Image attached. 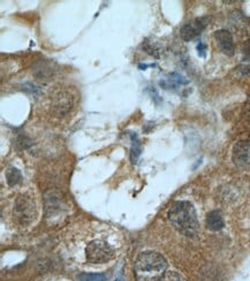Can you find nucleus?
<instances>
[{"mask_svg": "<svg viewBox=\"0 0 250 281\" xmlns=\"http://www.w3.org/2000/svg\"><path fill=\"white\" fill-rule=\"evenodd\" d=\"M70 258L84 265L113 262L122 248V236L111 226L90 224L70 236L67 245Z\"/></svg>", "mask_w": 250, "mask_h": 281, "instance_id": "1", "label": "nucleus"}, {"mask_svg": "<svg viewBox=\"0 0 250 281\" xmlns=\"http://www.w3.org/2000/svg\"><path fill=\"white\" fill-rule=\"evenodd\" d=\"M167 262L156 251H144L135 261L134 274L136 281H159L166 273Z\"/></svg>", "mask_w": 250, "mask_h": 281, "instance_id": "2", "label": "nucleus"}, {"mask_svg": "<svg viewBox=\"0 0 250 281\" xmlns=\"http://www.w3.org/2000/svg\"><path fill=\"white\" fill-rule=\"evenodd\" d=\"M168 219L181 234L195 236L198 232V220L195 208L187 200L174 203L168 211Z\"/></svg>", "mask_w": 250, "mask_h": 281, "instance_id": "3", "label": "nucleus"}, {"mask_svg": "<svg viewBox=\"0 0 250 281\" xmlns=\"http://www.w3.org/2000/svg\"><path fill=\"white\" fill-rule=\"evenodd\" d=\"M12 216L19 226H30L38 216L35 198L27 192L20 194L13 202Z\"/></svg>", "mask_w": 250, "mask_h": 281, "instance_id": "4", "label": "nucleus"}, {"mask_svg": "<svg viewBox=\"0 0 250 281\" xmlns=\"http://www.w3.org/2000/svg\"><path fill=\"white\" fill-rule=\"evenodd\" d=\"M232 159L241 171H250V142H238L233 148Z\"/></svg>", "mask_w": 250, "mask_h": 281, "instance_id": "5", "label": "nucleus"}, {"mask_svg": "<svg viewBox=\"0 0 250 281\" xmlns=\"http://www.w3.org/2000/svg\"><path fill=\"white\" fill-rule=\"evenodd\" d=\"M205 26H206L205 19H196L195 21H193V22L185 24V26L181 28V31H180L181 38L186 42L194 39L195 37H197L203 31V29L205 28Z\"/></svg>", "mask_w": 250, "mask_h": 281, "instance_id": "6", "label": "nucleus"}, {"mask_svg": "<svg viewBox=\"0 0 250 281\" xmlns=\"http://www.w3.org/2000/svg\"><path fill=\"white\" fill-rule=\"evenodd\" d=\"M215 38L217 39L220 49H222L224 53L227 54V56H233L234 54V42H233V37L230 31L225 30V29L216 31Z\"/></svg>", "mask_w": 250, "mask_h": 281, "instance_id": "7", "label": "nucleus"}, {"mask_svg": "<svg viewBox=\"0 0 250 281\" xmlns=\"http://www.w3.org/2000/svg\"><path fill=\"white\" fill-rule=\"evenodd\" d=\"M45 210H46V217L51 218V219H54V216H56V212L59 213H63L65 211L66 208L65 205H63L62 199H60V197L56 196L53 194H51L50 197H46L45 198Z\"/></svg>", "mask_w": 250, "mask_h": 281, "instance_id": "8", "label": "nucleus"}, {"mask_svg": "<svg viewBox=\"0 0 250 281\" xmlns=\"http://www.w3.org/2000/svg\"><path fill=\"white\" fill-rule=\"evenodd\" d=\"M206 226L210 230H213V232H218V230L223 229L224 226H225V222H224V218L220 211H212L210 212L206 217Z\"/></svg>", "mask_w": 250, "mask_h": 281, "instance_id": "9", "label": "nucleus"}, {"mask_svg": "<svg viewBox=\"0 0 250 281\" xmlns=\"http://www.w3.org/2000/svg\"><path fill=\"white\" fill-rule=\"evenodd\" d=\"M6 180L7 183L10 187H15L16 184L21 182L22 180V174L18 169H14V167H11L6 171Z\"/></svg>", "mask_w": 250, "mask_h": 281, "instance_id": "10", "label": "nucleus"}, {"mask_svg": "<svg viewBox=\"0 0 250 281\" xmlns=\"http://www.w3.org/2000/svg\"><path fill=\"white\" fill-rule=\"evenodd\" d=\"M131 149H130V159L133 163H136L137 159L139 157V154H141V143H139L137 135H135V134H131Z\"/></svg>", "mask_w": 250, "mask_h": 281, "instance_id": "11", "label": "nucleus"}, {"mask_svg": "<svg viewBox=\"0 0 250 281\" xmlns=\"http://www.w3.org/2000/svg\"><path fill=\"white\" fill-rule=\"evenodd\" d=\"M80 280L81 281H106V275L104 273H83L80 274Z\"/></svg>", "mask_w": 250, "mask_h": 281, "instance_id": "12", "label": "nucleus"}, {"mask_svg": "<svg viewBox=\"0 0 250 281\" xmlns=\"http://www.w3.org/2000/svg\"><path fill=\"white\" fill-rule=\"evenodd\" d=\"M159 281H187L182 274L177 273L175 271H169L164 274V276Z\"/></svg>", "mask_w": 250, "mask_h": 281, "instance_id": "13", "label": "nucleus"}, {"mask_svg": "<svg viewBox=\"0 0 250 281\" xmlns=\"http://www.w3.org/2000/svg\"><path fill=\"white\" fill-rule=\"evenodd\" d=\"M243 54H244V57L247 58V59L250 60V39L245 42L244 45H243Z\"/></svg>", "mask_w": 250, "mask_h": 281, "instance_id": "14", "label": "nucleus"}, {"mask_svg": "<svg viewBox=\"0 0 250 281\" xmlns=\"http://www.w3.org/2000/svg\"><path fill=\"white\" fill-rule=\"evenodd\" d=\"M205 48H206V46H205L204 44H203V43L198 44L197 50H198V53H200V56H203V57L205 56V54H204V50H205Z\"/></svg>", "mask_w": 250, "mask_h": 281, "instance_id": "15", "label": "nucleus"}, {"mask_svg": "<svg viewBox=\"0 0 250 281\" xmlns=\"http://www.w3.org/2000/svg\"><path fill=\"white\" fill-rule=\"evenodd\" d=\"M148 67H155V65L152 64V65H141L139 64L138 65V68H141V69H146V68H148Z\"/></svg>", "mask_w": 250, "mask_h": 281, "instance_id": "16", "label": "nucleus"}, {"mask_svg": "<svg viewBox=\"0 0 250 281\" xmlns=\"http://www.w3.org/2000/svg\"><path fill=\"white\" fill-rule=\"evenodd\" d=\"M247 115H248V119L250 121V97H249V100H248V112H247Z\"/></svg>", "mask_w": 250, "mask_h": 281, "instance_id": "17", "label": "nucleus"}, {"mask_svg": "<svg viewBox=\"0 0 250 281\" xmlns=\"http://www.w3.org/2000/svg\"><path fill=\"white\" fill-rule=\"evenodd\" d=\"M116 281H120V280L119 279H116Z\"/></svg>", "mask_w": 250, "mask_h": 281, "instance_id": "18", "label": "nucleus"}]
</instances>
